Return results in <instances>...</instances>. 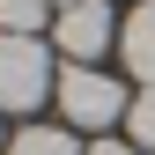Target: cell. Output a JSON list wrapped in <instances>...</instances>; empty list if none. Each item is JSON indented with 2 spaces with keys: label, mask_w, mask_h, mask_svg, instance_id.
I'll return each instance as SVG.
<instances>
[{
  "label": "cell",
  "mask_w": 155,
  "mask_h": 155,
  "mask_svg": "<svg viewBox=\"0 0 155 155\" xmlns=\"http://www.w3.org/2000/svg\"><path fill=\"white\" fill-rule=\"evenodd\" d=\"M52 96V45L0 37V111H37Z\"/></svg>",
  "instance_id": "6da1fadb"
},
{
  "label": "cell",
  "mask_w": 155,
  "mask_h": 155,
  "mask_svg": "<svg viewBox=\"0 0 155 155\" xmlns=\"http://www.w3.org/2000/svg\"><path fill=\"white\" fill-rule=\"evenodd\" d=\"M59 111H67V126H111V118L133 111V96L104 67H67L59 74Z\"/></svg>",
  "instance_id": "7a4b0ae2"
},
{
  "label": "cell",
  "mask_w": 155,
  "mask_h": 155,
  "mask_svg": "<svg viewBox=\"0 0 155 155\" xmlns=\"http://www.w3.org/2000/svg\"><path fill=\"white\" fill-rule=\"evenodd\" d=\"M52 45H59L74 67L104 59V52H111V0H74V8H59V22H52Z\"/></svg>",
  "instance_id": "3957f363"
},
{
  "label": "cell",
  "mask_w": 155,
  "mask_h": 155,
  "mask_svg": "<svg viewBox=\"0 0 155 155\" xmlns=\"http://www.w3.org/2000/svg\"><path fill=\"white\" fill-rule=\"evenodd\" d=\"M118 45H126V67L140 74L148 89H155V0H140V8L126 15V30H118Z\"/></svg>",
  "instance_id": "277c9868"
},
{
  "label": "cell",
  "mask_w": 155,
  "mask_h": 155,
  "mask_svg": "<svg viewBox=\"0 0 155 155\" xmlns=\"http://www.w3.org/2000/svg\"><path fill=\"white\" fill-rule=\"evenodd\" d=\"M8 155H81V148H74L67 126H22V133L8 140Z\"/></svg>",
  "instance_id": "5b68a950"
},
{
  "label": "cell",
  "mask_w": 155,
  "mask_h": 155,
  "mask_svg": "<svg viewBox=\"0 0 155 155\" xmlns=\"http://www.w3.org/2000/svg\"><path fill=\"white\" fill-rule=\"evenodd\" d=\"M52 0H0V37H37Z\"/></svg>",
  "instance_id": "8992f818"
},
{
  "label": "cell",
  "mask_w": 155,
  "mask_h": 155,
  "mask_svg": "<svg viewBox=\"0 0 155 155\" xmlns=\"http://www.w3.org/2000/svg\"><path fill=\"white\" fill-rule=\"evenodd\" d=\"M126 126H133V148H155V89H140V96H133Z\"/></svg>",
  "instance_id": "52a82bcc"
},
{
  "label": "cell",
  "mask_w": 155,
  "mask_h": 155,
  "mask_svg": "<svg viewBox=\"0 0 155 155\" xmlns=\"http://www.w3.org/2000/svg\"><path fill=\"white\" fill-rule=\"evenodd\" d=\"M89 155H140V148H126V140H96Z\"/></svg>",
  "instance_id": "ba28073f"
},
{
  "label": "cell",
  "mask_w": 155,
  "mask_h": 155,
  "mask_svg": "<svg viewBox=\"0 0 155 155\" xmlns=\"http://www.w3.org/2000/svg\"><path fill=\"white\" fill-rule=\"evenodd\" d=\"M0 155H8V140H0Z\"/></svg>",
  "instance_id": "9c48e42d"
}]
</instances>
